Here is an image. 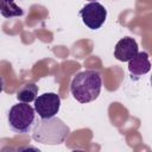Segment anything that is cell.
Wrapping results in <instances>:
<instances>
[{
    "mask_svg": "<svg viewBox=\"0 0 152 152\" xmlns=\"http://www.w3.org/2000/svg\"><path fill=\"white\" fill-rule=\"evenodd\" d=\"M102 87V78L96 70H84L78 72L71 81V95L81 103H88L96 100Z\"/></svg>",
    "mask_w": 152,
    "mask_h": 152,
    "instance_id": "obj_1",
    "label": "cell"
},
{
    "mask_svg": "<svg viewBox=\"0 0 152 152\" xmlns=\"http://www.w3.org/2000/svg\"><path fill=\"white\" fill-rule=\"evenodd\" d=\"M70 128L58 118L40 119L32 129V138L44 145H58L65 141Z\"/></svg>",
    "mask_w": 152,
    "mask_h": 152,
    "instance_id": "obj_2",
    "label": "cell"
},
{
    "mask_svg": "<svg viewBox=\"0 0 152 152\" xmlns=\"http://www.w3.org/2000/svg\"><path fill=\"white\" fill-rule=\"evenodd\" d=\"M36 113V109L25 102L13 104L8 112L10 128L17 133H27L34 124Z\"/></svg>",
    "mask_w": 152,
    "mask_h": 152,
    "instance_id": "obj_3",
    "label": "cell"
},
{
    "mask_svg": "<svg viewBox=\"0 0 152 152\" xmlns=\"http://www.w3.org/2000/svg\"><path fill=\"white\" fill-rule=\"evenodd\" d=\"M80 15L86 26L91 30H97L106 21L107 10L100 2L91 1L82 7V10L80 11Z\"/></svg>",
    "mask_w": 152,
    "mask_h": 152,
    "instance_id": "obj_4",
    "label": "cell"
},
{
    "mask_svg": "<svg viewBox=\"0 0 152 152\" xmlns=\"http://www.w3.org/2000/svg\"><path fill=\"white\" fill-rule=\"evenodd\" d=\"M61 106V97L56 93H44L34 100V109L40 119L55 116Z\"/></svg>",
    "mask_w": 152,
    "mask_h": 152,
    "instance_id": "obj_5",
    "label": "cell"
},
{
    "mask_svg": "<svg viewBox=\"0 0 152 152\" xmlns=\"http://www.w3.org/2000/svg\"><path fill=\"white\" fill-rule=\"evenodd\" d=\"M138 44L135 39L131 37H125L120 39L114 49V57L118 61L121 62H128L131 61L137 53H138Z\"/></svg>",
    "mask_w": 152,
    "mask_h": 152,
    "instance_id": "obj_6",
    "label": "cell"
},
{
    "mask_svg": "<svg viewBox=\"0 0 152 152\" xmlns=\"http://www.w3.org/2000/svg\"><path fill=\"white\" fill-rule=\"evenodd\" d=\"M128 70L133 76H141L147 74L151 70V63L147 52H138L131 61H128Z\"/></svg>",
    "mask_w": 152,
    "mask_h": 152,
    "instance_id": "obj_7",
    "label": "cell"
},
{
    "mask_svg": "<svg viewBox=\"0 0 152 152\" xmlns=\"http://www.w3.org/2000/svg\"><path fill=\"white\" fill-rule=\"evenodd\" d=\"M38 94V86L34 83H26L17 91V99L20 102L30 103L37 99Z\"/></svg>",
    "mask_w": 152,
    "mask_h": 152,
    "instance_id": "obj_8",
    "label": "cell"
},
{
    "mask_svg": "<svg viewBox=\"0 0 152 152\" xmlns=\"http://www.w3.org/2000/svg\"><path fill=\"white\" fill-rule=\"evenodd\" d=\"M1 15L5 18H12V17H21L24 14V11L21 7H19L14 0H1L0 6Z\"/></svg>",
    "mask_w": 152,
    "mask_h": 152,
    "instance_id": "obj_9",
    "label": "cell"
},
{
    "mask_svg": "<svg viewBox=\"0 0 152 152\" xmlns=\"http://www.w3.org/2000/svg\"><path fill=\"white\" fill-rule=\"evenodd\" d=\"M150 82H151V86H152V75H151V78H150Z\"/></svg>",
    "mask_w": 152,
    "mask_h": 152,
    "instance_id": "obj_10",
    "label": "cell"
},
{
    "mask_svg": "<svg viewBox=\"0 0 152 152\" xmlns=\"http://www.w3.org/2000/svg\"><path fill=\"white\" fill-rule=\"evenodd\" d=\"M89 1H97V0H89Z\"/></svg>",
    "mask_w": 152,
    "mask_h": 152,
    "instance_id": "obj_11",
    "label": "cell"
}]
</instances>
